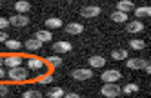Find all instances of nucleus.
Wrapping results in <instances>:
<instances>
[{
  "label": "nucleus",
  "mask_w": 151,
  "mask_h": 98,
  "mask_svg": "<svg viewBox=\"0 0 151 98\" xmlns=\"http://www.w3.org/2000/svg\"><path fill=\"white\" fill-rule=\"evenodd\" d=\"M142 69L146 71V74H149V73H151V64H149V62H146V64H144V67H142Z\"/></svg>",
  "instance_id": "7c9ffc66"
},
{
  "label": "nucleus",
  "mask_w": 151,
  "mask_h": 98,
  "mask_svg": "<svg viewBox=\"0 0 151 98\" xmlns=\"http://www.w3.org/2000/svg\"><path fill=\"white\" fill-rule=\"evenodd\" d=\"M9 24H13L15 27H24V26L29 24V18L26 15H22V13H18V15H13L9 18Z\"/></svg>",
  "instance_id": "7ed1b4c3"
},
{
  "label": "nucleus",
  "mask_w": 151,
  "mask_h": 98,
  "mask_svg": "<svg viewBox=\"0 0 151 98\" xmlns=\"http://www.w3.org/2000/svg\"><path fill=\"white\" fill-rule=\"evenodd\" d=\"M64 96H68V98H78V94H77V93H68V94L64 93Z\"/></svg>",
  "instance_id": "473e14b6"
},
{
  "label": "nucleus",
  "mask_w": 151,
  "mask_h": 98,
  "mask_svg": "<svg viewBox=\"0 0 151 98\" xmlns=\"http://www.w3.org/2000/svg\"><path fill=\"white\" fill-rule=\"evenodd\" d=\"M129 33H140L144 29V26H142V22H138V20H135V22H131V24H127V27H126Z\"/></svg>",
  "instance_id": "ddd939ff"
},
{
  "label": "nucleus",
  "mask_w": 151,
  "mask_h": 98,
  "mask_svg": "<svg viewBox=\"0 0 151 98\" xmlns=\"http://www.w3.org/2000/svg\"><path fill=\"white\" fill-rule=\"evenodd\" d=\"M46 27L47 29H57V27H62V20L60 18H49L46 22Z\"/></svg>",
  "instance_id": "6ab92c4d"
},
{
  "label": "nucleus",
  "mask_w": 151,
  "mask_h": 98,
  "mask_svg": "<svg viewBox=\"0 0 151 98\" xmlns=\"http://www.w3.org/2000/svg\"><path fill=\"white\" fill-rule=\"evenodd\" d=\"M22 58L24 57H20V54H15V57H6L4 58V64L7 65V67H17V65L22 64Z\"/></svg>",
  "instance_id": "6e6552de"
},
{
  "label": "nucleus",
  "mask_w": 151,
  "mask_h": 98,
  "mask_svg": "<svg viewBox=\"0 0 151 98\" xmlns=\"http://www.w3.org/2000/svg\"><path fill=\"white\" fill-rule=\"evenodd\" d=\"M71 76H73L75 80H88V78L93 76V71L91 69H75L71 73Z\"/></svg>",
  "instance_id": "423d86ee"
},
{
  "label": "nucleus",
  "mask_w": 151,
  "mask_h": 98,
  "mask_svg": "<svg viewBox=\"0 0 151 98\" xmlns=\"http://www.w3.org/2000/svg\"><path fill=\"white\" fill-rule=\"evenodd\" d=\"M7 40V35H6V31H0V42H6Z\"/></svg>",
  "instance_id": "2f4dec72"
},
{
  "label": "nucleus",
  "mask_w": 151,
  "mask_h": 98,
  "mask_svg": "<svg viewBox=\"0 0 151 98\" xmlns=\"http://www.w3.org/2000/svg\"><path fill=\"white\" fill-rule=\"evenodd\" d=\"M66 31L69 33V35H78V33L84 31V26H82V24H69V26L66 27Z\"/></svg>",
  "instance_id": "4468645a"
},
{
  "label": "nucleus",
  "mask_w": 151,
  "mask_h": 98,
  "mask_svg": "<svg viewBox=\"0 0 151 98\" xmlns=\"http://www.w3.org/2000/svg\"><path fill=\"white\" fill-rule=\"evenodd\" d=\"M135 15H137L138 18H142V16H149V15H151V7H147V6L137 7V9H135Z\"/></svg>",
  "instance_id": "f3484780"
},
{
  "label": "nucleus",
  "mask_w": 151,
  "mask_h": 98,
  "mask_svg": "<svg viewBox=\"0 0 151 98\" xmlns=\"http://www.w3.org/2000/svg\"><path fill=\"white\" fill-rule=\"evenodd\" d=\"M26 47H27L29 51H37V49L42 47V42H38L37 38H29V40L26 42Z\"/></svg>",
  "instance_id": "2eb2a0df"
},
{
  "label": "nucleus",
  "mask_w": 151,
  "mask_h": 98,
  "mask_svg": "<svg viewBox=\"0 0 151 98\" xmlns=\"http://www.w3.org/2000/svg\"><path fill=\"white\" fill-rule=\"evenodd\" d=\"M104 64H106V58H102V57H91L89 58L91 67H104Z\"/></svg>",
  "instance_id": "dca6fc26"
},
{
  "label": "nucleus",
  "mask_w": 151,
  "mask_h": 98,
  "mask_svg": "<svg viewBox=\"0 0 151 98\" xmlns=\"http://www.w3.org/2000/svg\"><path fill=\"white\" fill-rule=\"evenodd\" d=\"M2 62H4V60H2V58H0V67H2Z\"/></svg>",
  "instance_id": "f704fd0d"
},
{
  "label": "nucleus",
  "mask_w": 151,
  "mask_h": 98,
  "mask_svg": "<svg viewBox=\"0 0 151 98\" xmlns=\"http://www.w3.org/2000/svg\"><path fill=\"white\" fill-rule=\"evenodd\" d=\"M46 62H47V64H51L53 67H57V65H60V64H62V58H58V57H47V58H46Z\"/></svg>",
  "instance_id": "a878e982"
},
{
  "label": "nucleus",
  "mask_w": 151,
  "mask_h": 98,
  "mask_svg": "<svg viewBox=\"0 0 151 98\" xmlns=\"http://www.w3.org/2000/svg\"><path fill=\"white\" fill-rule=\"evenodd\" d=\"M51 82H53V74H44V76L38 78V84H42V85H44V84H51Z\"/></svg>",
  "instance_id": "cd10ccee"
},
{
  "label": "nucleus",
  "mask_w": 151,
  "mask_h": 98,
  "mask_svg": "<svg viewBox=\"0 0 151 98\" xmlns=\"http://www.w3.org/2000/svg\"><path fill=\"white\" fill-rule=\"evenodd\" d=\"M53 49L57 53H69L71 51V44L69 42H57V44H53Z\"/></svg>",
  "instance_id": "1a4fd4ad"
},
{
  "label": "nucleus",
  "mask_w": 151,
  "mask_h": 98,
  "mask_svg": "<svg viewBox=\"0 0 151 98\" xmlns=\"http://www.w3.org/2000/svg\"><path fill=\"white\" fill-rule=\"evenodd\" d=\"M137 91H138V85L137 84H127V85L122 87V93L124 94H131V93H137Z\"/></svg>",
  "instance_id": "4be33fe9"
},
{
  "label": "nucleus",
  "mask_w": 151,
  "mask_h": 98,
  "mask_svg": "<svg viewBox=\"0 0 151 98\" xmlns=\"http://www.w3.org/2000/svg\"><path fill=\"white\" fill-rule=\"evenodd\" d=\"M42 65H44V60H42V58H29L27 60V67L29 69H40L42 67Z\"/></svg>",
  "instance_id": "f8f14e48"
},
{
  "label": "nucleus",
  "mask_w": 151,
  "mask_h": 98,
  "mask_svg": "<svg viewBox=\"0 0 151 98\" xmlns=\"http://www.w3.org/2000/svg\"><path fill=\"white\" fill-rule=\"evenodd\" d=\"M80 15L86 16V18H93V16H99L100 15V7H96V6H86L80 9Z\"/></svg>",
  "instance_id": "39448f33"
},
{
  "label": "nucleus",
  "mask_w": 151,
  "mask_h": 98,
  "mask_svg": "<svg viewBox=\"0 0 151 98\" xmlns=\"http://www.w3.org/2000/svg\"><path fill=\"white\" fill-rule=\"evenodd\" d=\"M120 71H115V69H107L102 73V82H118L120 80Z\"/></svg>",
  "instance_id": "20e7f679"
},
{
  "label": "nucleus",
  "mask_w": 151,
  "mask_h": 98,
  "mask_svg": "<svg viewBox=\"0 0 151 98\" xmlns=\"http://www.w3.org/2000/svg\"><path fill=\"white\" fill-rule=\"evenodd\" d=\"M9 26V20H6V18H0V29H6Z\"/></svg>",
  "instance_id": "c756f323"
},
{
  "label": "nucleus",
  "mask_w": 151,
  "mask_h": 98,
  "mask_svg": "<svg viewBox=\"0 0 151 98\" xmlns=\"http://www.w3.org/2000/svg\"><path fill=\"white\" fill-rule=\"evenodd\" d=\"M9 93V87L6 85V84H2V82H0V96H6Z\"/></svg>",
  "instance_id": "c85d7f7f"
},
{
  "label": "nucleus",
  "mask_w": 151,
  "mask_h": 98,
  "mask_svg": "<svg viewBox=\"0 0 151 98\" xmlns=\"http://www.w3.org/2000/svg\"><path fill=\"white\" fill-rule=\"evenodd\" d=\"M129 46H131L133 49H138V51H140V49H144V47H146V42H144V40H138V38H135V40H131V42H129Z\"/></svg>",
  "instance_id": "5701e85b"
},
{
  "label": "nucleus",
  "mask_w": 151,
  "mask_h": 98,
  "mask_svg": "<svg viewBox=\"0 0 151 98\" xmlns=\"http://www.w3.org/2000/svg\"><path fill=\"white\" fill-rule=\"evenodd\" d=\"M15 9H17V13H27V11L31 9V6H29V2H24V0H18V2L15 4Z\"/></svg>",
  "instance_id": "9b49d317"
},
{
  "label": "nucleus",
  "mask_w": 151,
  "mask_h": 98,
  "mask_svg": "<svg viewBox=\"0 0 151 98\" xmlns=\"http://www.w3.org/2000/svg\"><path fill=\"white\" fill-rule=\"evenodd\" d=\"M7 76H9L13 82H24V80H27V71L22 69L20 65H17V67H9Z\"/></svg>",
  "instance_id": "f03ea898"
},
{
  "label": "nucleus",
  "mask_w": 151,
  "mask_h": 98,
  "mask_svg": "<svg viewBox=\"0 0 151 98\" xmlns=\"http://www.w3.org/2000/svg\"><path fill=\"white\" fill-rule=\"evenodd\" d=\"M47 96H49V98H62V96H64V91H62L60 87H58V89H53V91H49V93H47Z\"/></svg>",
  "instance_id": "bb28decb"
},
{
  "label": "nucleus",
  "mask_w": 151,
  "mask_h": 98,
  "mask_svg": "<svg viewBox=\"0 0 151 98\" xmlns=\"http://www.w3.org/2000/svg\"><path fill=\"white\" fill-rule=\"evenodd\" d=\"M111 57L115 58V60H126L127 58V51H124V49H115L113 53H111Z\"/></svg>",
  "instance_id": "412c9836"
},
{
  "label": "nucleus",
  "mask_w": 151,
  "mask_h": 98,
  "mask_svg": "<svg viewBox=\"0 0 151 98\" xmlns=\"http://www.w3.org/2000/svg\"><path fill=\"white\" fill-rule=\"evenodd\" d=\"M102 96H107V98H115V96H120L122 94V89L116 85V82H104V87L100 89Z\"/></svg>",
  "instance_id": "f257e3e1"
},
{
  "label": "nucleus",
  "mask_w": 151,
  "mask_h": 98,
  "mask_svg": "<svg viewBox=\"0 0 151 98\" xmlns=\"http://www.w3.org/2000/svg\"><path fill=\"white\" fill-rule=\"evenodd\" d=\"M144 64H146L144 58H127L126 60V65H127L129 69H142Z\"/></svg>",
  "instance_id": "0eeeda50"
},
{
  "label": "nucleus",
  "mask_w": 151,
  "mask_h": 98,
  "mask_svg": "<svg viewBox=\"0 0 151 98\" xmlns=\"http://www.w3.org/2000/svg\"><path fill=\"white\" fill-rule=\"evenodd\" d=\"M6 46L11 49V51H18L20 47H22V44H20L18 40H6Z\"/></svg>",
  "instance_id": "b1692460"
},
{
  "label": "nucleus",
  "mask_w": 151,
  "mask_h": 98,
  "mask_svg": "<svg viewBox=\"0 0 151 98\" xmlns=\"http://www.w3.org/2000/svg\"><path fill=\"white\" fill-rule=\"evenodd\" d=\"M111 20H115V22H126L127 15L124 13V11H115V13L111 15Z\"/></svg>",
  "instance_id": "aec40b11"
},
{
  "label": "nucleus",
  "mask_w": 151,
  "mask_h": 98,
  "mask_svg": "<svg viewBox=\"0 0 151 98\" xmlns=\"http://www.w3.org/2000/svg\"><path fill=\"white\" fill-rule=\"evenodd\" d=\"M6 74H7V73H4V71H2V67H0V82H2V78H4Z\"/></svg>",
  "instance_id": "72a5a7b5"
},
{
  "label": "nucleus",
  "mask_w": 151,
  "mask_h": 98,
  "mask_svg": "<svg viewBox=\"0 0 151 98\" xmlns=\"http://www.w3.org/2000/svg\"><path fill=\"white\" fill-rule=\"evenodd\" d=\"M116 9L118 11H124V13L131 11L133 9V0H120V2L116 4Z\"/></svg>",
  "instance_id": "9d476101"
},
{
  "label": "nucleus",
  "mask_w": 151,
  "mask_h": 98,
  "mask_svg": "<svg viewBox=\"0 0 151 98\" xmlns=\"http://www.w3.org/2000/svg\"><path fill=\"white\" fill-rule=\"evenodd\" d=\"M40 96H42V93L37 91V89H29V91L24 93V98H40Z\"/></svg>",
  "instance_id": "393cba45"
},
{
  "label": "nucleus",
  "mask_w": 151,
  "mask_h": 98,
  "mask_svg": "<svg viewBox=\"0 0 151 98\" xmlns=\"http://www.w3.org/2000/svg\"><path fill=\"white\" fill-rule=\"evenodd\" d=\"M35 38H37L38 42H42V44H44V42H49L53 36H51V33H49V31H38Z\"/></svg>",
  "instance_id": "a211bd4d"
}]
</instances>
